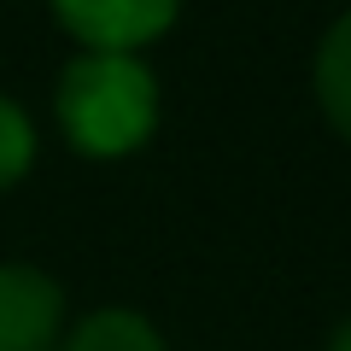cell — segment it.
Instances as JSON below:
<instances>
[{
    "label": "cell",
    "instance_id": "1",
    "mask_svg": "<svg viewBox=\"0 0 351 351\" xmlns=\"http://www.w3.org/2000/svg\"><path fill=\"white\" fill-rule=\"evenodd\" d=\"M59 129L82 158H123L158 129V76L141 53L82 47L59 71Z\"/></svg>",
    "mask_w": 351,
    "mask_h": 351
},
{
    "label": "cell",
    "instance_id": "2",
    "mask_svg": "<svg viewBox=\"0 0 351 351\" xmlns=\"http://www.w3.org/2000/svg\"><path fill=\"white\" fill-rule=\"evenodd\" d=\"M53 12L82 47L141 53L147 41H158L176 24L182 0H53Z\"/></svg>",
    "mask_w": 351,
    "mask_h": 351
},
{
    "label": "cell",
    "instance_id": "3",
    "mask_svg": "<svg viewBox=\"0 0 351 351\" xmlns=\"http://www.w3.org/2000/svg\"><path fill=\"white\" fill-rule=\"evenodd\" d=\"M64 334V293L36 263H0V351H53Z\"/></svg>",
    "mask_w": 351,
    "mask_h": 351
},
{
    "label": "cell",
    "instance_id": "4",
    "mask_svg": "<svg viewBox=\"0 0 351 351\" xmlns=\"http://www.w3.org/2000/svg\"><path fill=\"white\" fill-rule=\"evenodd\" d=\"M53 351H164L158 328L147 322L141 311H88L71 334H59Z\"/></svg>",
    "mask_w": 351,
    "mask_h": 351
},
{
    "label": "cell",
    "instance_id": "5",
    "mask_svg": "<svg viewBox=\"0 0 351 351\" xmlns=\"http://www.w3.org/2000/svg\"><path fill=\"white\" fill-rule=\"evenodd\" d=\"M311 82H316V106H322V117L351 141V12L322 36Z\"/></svg>",
    "mask_w": 351,
    "mask_h": 351
},
{
    "label": "cell",
    "instance_id": "6",
    "mask_svg": "<svg viewBox=\"0 0 351 351\" xmlns=\"http://www.w3.org/2000/svg\"><path fill=\"white\" fill-rule=\"evenodd\" d=\"M29 164H36V123L24 117V106L0 94V193L24 182Z\"/></svg>",
    "mask_w": 351,
    "mask_h": 351
},
{
    "label": "cell",
    "instance_id": "7",
    "mask_svg": "<svg viewBox=\"0 0 351 351\" xmlns=\"http://www.w3.org/2000/svg\"><path fill=\"white\" fill-rule=\"evenodd\" d=\"M328 351H351V316H346V322H339V334L328 339Z\"/></svg>",
    "mask_w": 351,
    "mask_h": 351
}]
</instances>
